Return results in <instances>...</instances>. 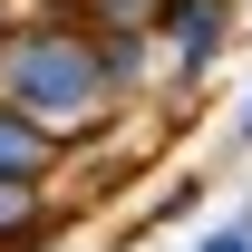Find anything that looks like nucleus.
<instances>
[{
    "label": "nucleus",
    "mask_w": 252,
    "mask_h": 252,
    "mask_svg": "<svg viewBox=\"0 0 252 252\" xmlns=\"http://www.w3.org/2000/svg\"><path fill=\"white\" fill-rule=\"evenodd\" d=\"M194 252H252V214H223V223H214Z\"/></svg>",
    "instance_id": "obj_7"
},
{
    "label": "nucleus",
    "mask_w": 252,
    "mask_h": 252,
    "mask_svg": "<svg viewBox=\"0 0 252 252\" xmlns=\"http://www.w3.org/2000/svg\"><path fill=\"white\" fill-rule=\"evenodd\" d=\"M233 10L243 0H165L156 10V49H165V78L175 88H204L233 49Z\"/></svg>",
    "instance_id": "obj_2"
},
{
    "label": "nucleus",
    "mask_w": 252,
    "mask_h": 252,
    "mask_svg": "<svg viewBox=\"0 0 252 252\" xmlns=\"http://www.w3.org/2000/svg\"><path fill=\"white\" fill-rule=\"evenodd\" d=\"M59 156H68V136H59V126L20 117V107L0 97V175H59Z\"/></svg>",
    "instance_id": "obj_4"
},
{
    "label": "nucleus",
    "mask_w": 252,
    "mask_h": 252,
    "mask_svg": "<svg viewBox=\"0 0 252 252\" xmlns=\"http://www.w3.org/2000/svg\"><path fill=\"white\" fill-rule=\"evenodd\" d=\"M68 233V204L49 194V175H0V252H49Z\"/></svg>",
    "instance_id": "obj_3"
},
{
    "label": "nucleus",
    "mask_w": 252,
    "mask_h": 252,
    "mask_svg": "<svg viewBox=\"0 0 252 252\" xmlns=\"http://www.w3.org/2000/svg\"><path fill=\"white\" fill-rule=\"evenodd\" d=\"M59 10L88 20V30H146V39H156V10H165V0H59Z\"/></svg>",
    "instance_id": "obj_5"
},
{
    "label": "nucleus",
    "mask_w": 252,
    "mask_h": 252,
    "mask_svg": "<svg viewBox=\"0 0 252 252\" xmlns=\"http://www.w3.org/2000/svg\"><path fill=\"white\" fill-rule=\"evenodd\" d=\"M194 204H204V175H175V185H165L156 204H146V223H136V233H156V223H185Z\"/></svg>",
    "instance_id": "obj_6"
},
{
    "label": "nucleus",
    "mask_w": 252,
    "mask_h": 252,
    "mask_svg": "<svg viewBox=\"0 0 252 252\" xmlns=\"http://www.w3.org/2000/svg\"><path fill=\"white\" fill-rule=\"evenodd\" d=\"M233 146H252V97H243V126H233Z\"/></svg>",
    "instance_id": "obj_8"
},
{
    "label": "nucleus",
    "mask_w": 252,
    "mask_h": 252,
    "mask_svg": "<svg viewBox=\"0 0 252 252\" xmlns=\"http://www.w3.org/2000/svg\"><path fill=\"white\" fill-rule=\"evenodd\" d=\"M0 97L20 117L59 126V136H88L97 117H117V88H107V49H97L88 20H68L59 0H39L30 20L0 30Z\"/></svg>",
    "instance_id": "obj_1"
}]
</instances>
